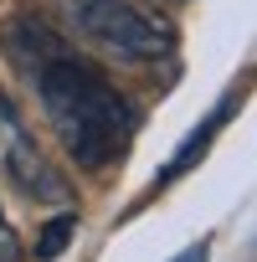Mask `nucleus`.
Returning a JSON list of instances; mask_svg holds the SVG:
<instances>
[{
  "label": "nucleus",
  "instance_id": "nucleus-5",
  "mask_svg": "<svg viewBox=\"0 0 257 262\" xmlns=\"http://www.w3.org/2000/svg\"><path fill=\"white\" fill-rule=\"evenodd\" d=\"M72 231H77V216H57V221H47V226H41V242H36V262H57V257L67 252Z\"/></svg>",
  "mask_w": 257,
  "mask_h": 262
},
{
  "label": "nucleus",
  "instance_id": "nucleus-4",
  "mask_svg": "<svg viewBox=\"0 0 257 262\" xmlns=\"http://www.w3.org/2000/svg\"><path fill=\"white\" fill-rule=\"evenodd\" d=\"M231 103H237V98H221V103L211 108V118H206V128H196V134H190V139H185V144L175 149V160H170V170H165L160 180H175V175H185V170H190V165H196V160L206 155V144L216 139V128H221V123H226V113H231Z\"/></svg>",
  "mask_w": 257,
  "mask_h": 262
},
{
  "label": "nucleus",
  "instance_id": "nucleus-1",
  "mask_svg": "<svg viewBox=\"0 0 257 262\" xmlns=\"http://www.w3.org/2000/svg\"><path fill=\"white\" fill-rule=\"evenodd\" d=\"M31 77H36V98L52 134L62 139L77 170L103 175L113 160H123V144L134 134V108L98 67L57 47L31 67Z\"/></svg>",
  "mask_w": 257,
  "mask_h": 262
},
{
  "label": "nucleus",
  "instance_id": "nucleus-3",
  "mask_svg": "<svg viewBox=\"0 0 257 262\" xmlns=\"http://www.w3.org/2000/svg\"><path fill=\"white\" fill-rule=\"evenodd\" d=\"M0 175L41 206H72V180L41 155L36 134L21 123V113L6 93H0Z\"/></svg>",
  "mask_w": 257,
  "mask_h": 262
},
{
  "label": "nucleus",
  "instance_id": "nucleus-2",
  "mask_svg": "<svg viewBox=\"0 0 257 262\" xmlns=\"http://www.w3.org/2000/svg\"><path fill=\"white\" fill-rule=\"evenodd\" d=\"M67 26L108 62H128V67H149L175 52V26L139 0H88V6L67 11Z\"/></svg>",
  "mask_w": 257,
  "mask_h": 262
},
{
  "label": "nucleus",
  "instance_id": "nucleus-8",
  "mask_svg": "<svg viewBox=\"0 0 257 262\" xmlns=\"http://www.w3.org/2000/svg\"><path fill=\"white\" fill-rule=\"evenodd\" d=\"M72 6H88V0H62V11H72Z\"/></svg>",
  "mask_w": 257,
  "mask_h": 262
},
{
  "label": "nucleus",
  "instance_id": "nucleus-7",
  "mask_svg": "<svg viewBox=\"0 0 257 262\" xmlns=\"http://www.w3.org/2000/svg\"><path fill=\"white\" fill-rule=\"evenodd\" d=\"M206 257H211V247H206V242H196V247H185L175 262H206Z\"/></svg>",
  "mask_w": 257,
  "mask_h": 262
},
{
  "label": "nucleus",
  "instance_id": "nucleus-6",
  "mask_svg": "<svg viewBox=\"0 0 257 262\" xmlns=\"http://www.w3.org/2000/svg\"><path fill=\"white\" fill-rule=\"evenodd\" d=\"M16 257H21V242H16V231H11L6 211H0V262H16Z\"/></svg>",
  "mask_w": 257,
  "mask_h": 262
}]
</instances>
